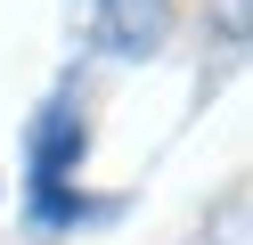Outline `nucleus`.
I'll list each match as a JSON object with an SVG mask.
<instances>
[{
  "label": "nucleus",
  "mask_w": 253,
  "mask_h": 245,
  "mask_svg": "<svg viewBox=\"0 0 253 245\" xmlns=\"http://www.w3.org/2000/svg\"><path fill=\"white\" fill-rule=\"evenodd\" d=\"M171 33V0H98V49L106 57H155Z\"/></svg>",
  "instance_id": "1"
}]
</instances>
